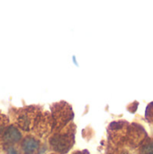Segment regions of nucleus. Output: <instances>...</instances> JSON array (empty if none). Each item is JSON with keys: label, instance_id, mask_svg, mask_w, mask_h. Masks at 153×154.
<instances>
[{"label": "nucleus", "instance_id": "39448f33", "mask_svg": "<svg viewBox=\"0 0 153 154\" xmlns=\"http://www.w3.org/2000/svg\"><path fill=\"white\" fill-rule=\"evenodd\" d=\"M22 139V134L18 131L16 127L14 125H11L9 127H6L3 135H2V140L6 144H13L18 143Z\"/></svg>", "mask_w": 153, "mask_h": 154}, {"label": "nucleus", "instance_id": "0eeeda50", "mask_svg": "<svg viewBox=\"0 0 153 154\" xmlns=\"http://www.w3.org/2000/svg\"><path fill=\"white\" fill-rule=\"evenodd\" d=\"M142 143V154H148L153 152V139H149L147 142L144 141Z\"/></svg>", "mask_w": 153, "mask_h": 154}, {"label": "nucleus", "instance_id": "f257e3e1", "mask_svg": "<svg viewBox=\"0 0 153 154\" xmlns=\"http://www.w3.org/2000/svg\"><path fill=\"white\" fill-rule=\"evenodd\" d=\"M51 149L59 153H67L74 145V128L72 125L64 127L50 139Z\"/></svg>", "mask_w": 153, "mask_h": 154}, {"label": "nucleus", "instance_id": "20e7f679", "mask_svg": "<svg viewBox=\"0 0 153 154\" xmlns=\"http://www.w3.org/2000/svg\"><path fill=\"white\" fill-rule=\"evenodd\" d=\"M146 137L147 134L144 128L138 124H133L127 129L126 139L132 147H137L142 144L145 141Z\"/></svg>", "mask_w": 153, "mask_h": 154}, {"label": "nucleus", "instance_id": "9b49d317", "mask_svg": "<svg viewBox=\"0 0 153 154\" xmlns=\"http://www.w3.org/2000/svg\"><path fill=\"white\" fill-rule=\"evenodd\" d=\"M73 61H74V63H75L76 65H78V63H77V61H76V57H75V56L73 57Z\"/></svg>", "mask_w": 153, "mask_h": 154}, {"label": "nucleus", "instance_id": "6e6552de", "mask_svg": "<svg viewBox=\"0 0 153 154\" xmlns=\"http://www.w3.org/2000/svg\"><path fill=\"white\" fill-rule=\"evenodd\" d=\"M138 106H139V103H138V102H133V103H132V104L128 106V110H129L131 113H135L136 110H137Z\"/></svg>", "mask_w": 153, "mask_h": 154}, {"label": "nucleus", "instance_id": "7ed1b4c3", "mask_svg": "<svg viewBox=\"0 0 153 154\" xmlns=\"http://www.w3.org/2000/svg\"><path fill=\"white\" fill-rule=\"evenodd\" d=\"M38 112L33 107H26L19 110L15 116L17 125L23 131H30L33 129Z\"/></svg>", "mask_w": 153, "mask_h": 154}, {"label": "nucleus", "instance_id": "f8f14e48", "mask_svg": "<svg viewBox=\"0 0 153 154\" xmlns=\"http://www.w3.org/2000/svg\"><path fill=\"white\" fill-rule=\"evenodd\" d=\"M148 154H153V152H150V153H148Z\"/></svg>", "mask_w": 153, "mask_h": 154}, {"label": "nucleus", "instance_id": "423d86ee", "mask_svg": "<svg viewBox=\"0 0 153 154\" xmlns=\"http://www.w3.org/2000/svg\"><path fill=\"white\" fill-rule=\"evenodd\" d=\"M40 143L37 139L32 136H26L22 143H21V150L23 154H33L39 149Z\"/></svg>", "mask_w": 153, "mask_h": 154}, {"label": "nucleus", "instance_id": "ddd939ff", "mask_svg": "<svg viewBox=\"0 0 153 154\" xmlns=\"http://www.w3.org/2000/svg\"><path fill=\"white\" fill-rule=\"evenodd\" d=\"M51 154H54V153H51Z\"/></svg>", "mask_w": 153, "mask_h": 154}, {"label": "nucleus", "instance_id": "1a4fd4ad", "mask_svg": "<svg viewBox=\"0 0 153 154\" xmlns=\"http://www.w3.org/2000/svg\"><path fill=\"white\" fill-rule=\"evenodd\" d=\"M7 151H8V154H17L16 151H14V149L12 148V147H8Z\"/></svg>", "mask_w": 153, "mask_h": 154}, {"label": "nucleus", "instance_id": "9d476101", "mask_svg": "<svg viewBox=\"0 0 153 154\" xmlns=\"http://www.w3.org/2000/svg\"><path fill=\"white\" fill-rule=\"evenodd\" d=\"M73 154H89L87 151H82V152H76Z\"/></svg>", "mask_w": 153, "mask_h": 154}, {"label": "nucleus", "instance_id": "f03ea898", "mask_svg": "<svg viewBox=\"0 0 153 154\" xmlns=\"http://www.w3.org/2000/svg\"><path fill=\"white\" fill-rule=\"evenodd\" d=\"M74 114L71 107L64 102L55 104L52 106V121L53 127L57 130L63 129L66 125L73 118Z\"/></svg>", "mask_w": 153, "mask_h": 154}]
</instances>
